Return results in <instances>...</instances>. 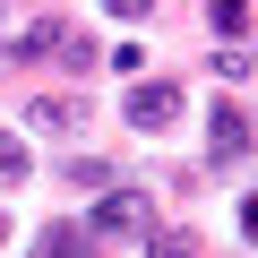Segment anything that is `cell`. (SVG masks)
Segmentation results:
<instances>
[{
    "label": "cell",
    "instance_id": "obj_1",
    "mask_svg": "<svg viewBox=\"0 0 258 258\" xmlns=\"http://www.w3.org/2000/svg\"><path fill=\"white\" fill-rule=\"evenodd\" d=\"M86 232H95V241H147V232H155V215H147V198H138V189H103V207L86 215Z\"/></svg>",
    "mask_w": 258,
    "mask_h": 258
},
{
    "label": "cell",
    "instance_id": "obj_2",
    "mask_svg": "<svg viewBox=\"0 0 258 258\" xmlns=\"http://www.w3.org/2000/svg\"><path fill=\"white\" fill-rule=\"evenodd\" d=\"M181 103H189V95H181L172 78H138L120 112H129V129H172V120H181Z\"/></svg>",
    "mask_w": 258,
    "mask_h": 258
},
{
    "label": "cell",
    "instance_id": "obj_3",
    "mask_svg": "<svg viewBox=\"0 0 258 258\" xmlns=\"http://www.w3.org/2000/svg\"><path fill=\"white\" fill-rule=\"evenodd\" d=\"M26 129H35V138H69V129H86V95H35V103H26Z\"/></svg>",
    "mask_w": 258,
    "mask_h": 258
},
{
    "label": "cell",
    "instance_id": "obj_4",
    "mask_svg": "<svg viewBox=\"0 0 258 258\" xmlns=\"http://www.w3.org/2000/svg\"><path fill=\"white\" fill-rule=\"evenodd\" d=\"M215 164H232V155H249V120H241V103H215Z\"/></svg>",
    "mask_w": 258,
    "mask_h": 258
},
{
    "label": "cell",
    "instance_id": "obj_5",
    "mask_svg": "<svg viewBox=\"0 0 258 258\" xmlns=\"http://www.w3.org/2000/svg\"><path fill=\"white\" fill-rule=\"evenodd\" d=\"M60 35H69V26H52V18H35V26H26V35L9 43V60H43V52H60Z\"/></svg>",
    "mask_w": 258,
    "mask_h": 258
},
{
    "label": "cell",
    "instance_id": "obj_6",
    "mask_svg": "<svg viewBox=\"0 0 258 258\" xmlns=\"http://www.w3.org/2000/svg\"><path fill=\"white\" fill-rule=\"evenodd\" d=\"M26 172H35V147L26 138H0V189H18Z\"/></svg>",
    "mask_w": 258,
    "mask_h": 258
},
{
    "label": "cell",
    "instance_id": "obj_7",
    "mask_svg": "<svg viewBox=\"0 0 258 258\" xmlns=\"http://www.w3.org/2000/svg\"><path fill=\"white\" fill-rule=\"evenodd\" d=\"M207 26L215 35H249V0H207Z\"/></svg>",
    "mask_w": 258,
    "mask_h": 258
},
{
    "label": "cell",
    "instance_id": "obj_8",
    "mask_svg": "<svg viewBox=\"0 0 258 258\" xmlns=\"http://www.w3.org/2000/svg\"><path fill=\"white\" fill-rule=\"evenodd\" d=\"M35 258H86V241H78V232H69V224H52V232H43V249H35Z\"/></svg>",
    "mask_w": 258,
    "mask_h": 258
},
{
    "label": "cell",
    "instance_id": "obj_9",
    "mask_svg": "<svg viewBox=\"0 0 258 258\" xmlns=\"http://www.w3.org/2000/svg\"><path fill=\"white\" fill-rule=\"evenodd\" d=\"M147 249H155V258H198V241H189V232H147Z\"/></svg>",
    "mask_w": 258,
    "mask_h": 258
},
{
    "label": "cell",
    "instance_id": "obj_10",
    "mask_svg": "<svg viewBox=\"0 0 258 258\" xmlns=\"http://www.w3.org/2000/svg\"><path fill=\"white\" fill-rule=\"evenodd\" d=\"M103 18H120V26H138V18H155V0H103Z\"/></svg>",
    "mask_w": 258,
    "mask_h": 258
},
{
    "label": "cell",
    "instance_id": "obj_11",
    "mask_svg": "<svg viewBox=\"0 0 258 258\" xmlns=\"http://www.w3.org/2000/svg\"><path fill=\"white\" fill-rule=\"evenodd\" d=\"M241 241H258V189L241 198Z\"/></svg>",
    "mask_w": 258,
    "mask_h": 258
}]
</instances>
